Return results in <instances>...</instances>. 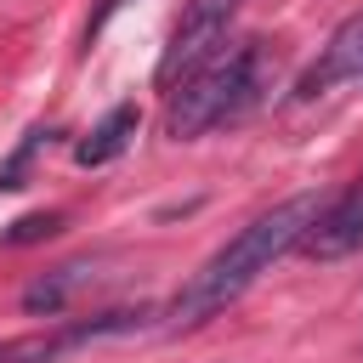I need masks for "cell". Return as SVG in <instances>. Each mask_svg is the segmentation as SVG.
Returning <instances> with one entry per match:
<instances>
[{
	"mask_svg": "<svg viewBox=\"0 0 363 363\" xmlns=\"http://www.w3.org/2000/svg\"><path fill=\"white\" fill-rule=\"evenodd\" d=\"M318 210H323L318 193H295V199L261 210L255 221H244V227H238V233H233L182 289H176V301L164 306V329H199L204 318L227 312L278 255L301 250V238H306V227L318 221Z\"/></svg>",
	"mask_w": 363,
	"mask_h": 363,
	"instance_id": "cell-1",
	"label": "cell"
},
{
	"mask_svg": "<svg viewBox=\"0 0 363 363\" xmlns=\"http://www.w3.org/2000/svg\"><path fill=\"white\" fill-rule=\"evenodd\" d=\"M278 79V57L267 40H244L233 45L227 57H216L210 68H199L187 85L170 91V108H164V130L176 142H193L204 130H221V125H238L250 119L267 91Z\"/></svg>",
	"mask_w": 363,
	"mask_h": 363,
	"instance_id": "cell-2",
	"label": "cell"
},
{
	"mask_svg": "<svg viewBox=\"0 0 363 363\" xmlns=\"http://www.w3.org/2000/svg\"><path fill=\"white\" fill-rule=\"evenodd\" d=\"M233 17H238V0H187L170 40H164V57H159V85L176 91L187 85L199 68H210L233 34Z\"/></svg>",
	"mask_w": 363,
	"mask_h": 363,
	"instance_id": "cell-3",
	"label": "cell"
},
{
	"mask_svg": "<svg viewBox=\"0 0 363 363\" xmlns=\"http://www.w3.org/2000/svg\"><path fill=\"white\" fill-rule=\"evenodd\" d=\"M142 318H153L147 306H125V312H102V318H79V323H62V329H34V335H11L0 340V363H57L62 352L74 346H91L102 335H130L142 329Z\"/></svg>",
	"mask_w": 363,
	"mask_h": 363,
	"instance_id": "cell-4",
	"label": "cell"
},
{
	"mask_svg": "<svg viewBox=\"0 0 363 363\" xmlns=\"http://www.w3.org/2000/svg\"><path fill=\"white\" fill-rule=\"evenodd\" d=\"M357 250H363V182L346 187L340 199H329L301 238V255H312V261H340Z\"/></svg>",
	"mask_w": 363,
	"mask_h": 363,
	"instance_id": "cell-5",
	"label": "cell"
},
{
	"mask_svg": "<svg viewBox=\"0 0 363 363\" xmlns=\"http://www.w3.org/2000/svg\"><path fill=\"white\" fill-rule=\"evenodd\" d=\"M329 85H363V11L346 17V23L329 34L323 57L306 68V79H301L295 96H318V91H329Z\"/></svg>",
	"mask_w": 363,
	"mask_h": 363,
	"instance_id": "cell-6",
	"label": "cell"
},
{
	"mask_svg": "<svg viewBox=\"0 0 363 363\" xmlns=\"http://www.w3.org/2000/svg\"><path fill=\"white\" fill-rule=\"evenodd\" d=\"M130 136H136V102H119V108H108V119L74 147V159H79L85 170H96V164L119 159V153L130 147Z\"/></svg>",
	"mask_w": 363,
	"mask_h": 363,
	"instance_id": "cell-7",
	"label": "cell"
},
{
	"mask_svg": "<svg viewBox=\"0 0 363 363\" xmlns=\"http://www.w3.org/2000/svg\"><path fill=\"white\" fill-rule=\"evenodd\" d=\"M51 233H62V216H57V210H51V216L17 221V233H6V244H34V238H51Z\"/></svg>",
	"mask_w": 363,
	"mask_h": 363,
	"instance_id": "cell-8",
	"label": "cell"
}]
</instances>
